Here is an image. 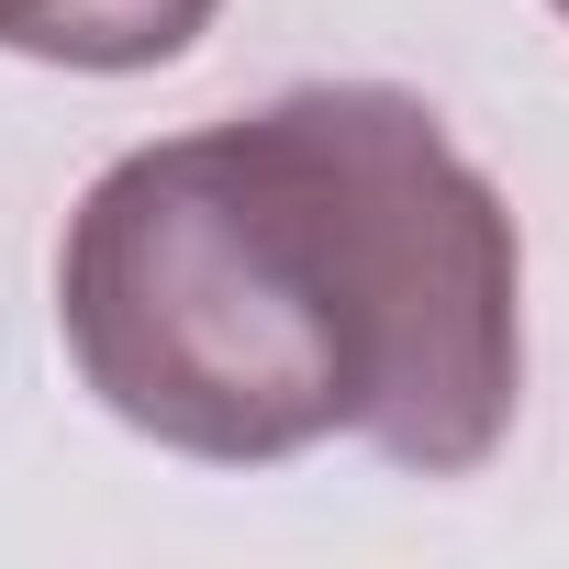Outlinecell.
I'll return each mask as SVG.
<instances>
[{
  "instance_id": "2",
  "label": "cell",
  "mask_w": 569,
  "mask_h": 569,
  "mask_svg": "<svg viewBox=\"0 0 569 569\" xmlns=\"http://www.w3.org/2000/svg\"><path fill=\"white\" fill-rule=\"evenodd\" d=\"M223 0H0V46L12 57H46V68H90V79H123V68H168L212 34Z\"/></svg>"
},
{
  "instance_id": "1",
  "label": "cell",
  "mask_w": 569,
  "mask_h": 569,
  "mask_svg": "<svg viewBox=\"0 0 569 569\" xmlns=\"http://www.w3.org/2000/svg\"><path fill=\"white\" fill-rule=\"evenodd\" d=\"M57 325L101 413L179 458L358 436L469 480L525 402V246L413 90L325 79L112 157L57 246Z\"/></svg>"
},
{
  "instance_id": "3",
  "label": "cell",
  "mask_w": 569,
  "mask_h": 569,
  "mask_svg": "<svg viewBox=\"0 0 569 569\" xmlns=\"http://www.w3.org/2000/svg\"><path fill=\"white\" fill-rule=\"evenodd\" d=\"M558 12H569V0H558Z\"/></svg>"
}]
</instances>
